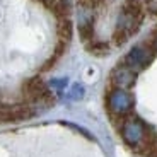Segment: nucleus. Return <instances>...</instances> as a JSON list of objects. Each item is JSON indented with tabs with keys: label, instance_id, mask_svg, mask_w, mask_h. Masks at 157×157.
<instances>
[{
	"label": "nucleus",
	"instance_id": "nucleus-1",
	"mask_svg": "<svg viewBox=\"0 0 157 157\" xmlns=\"http://www.w3.org/2000/svg\"><path fill=\"white\" fill-rule=\"evenodd\" d=\"M22 94L28 104H46V106H50L53 102V96L50 92V87L39 77H33L24 82Z\"/></svg>",
	"mask_w": 157,
	"mask_h": 157
},
{
	"label": "nucleus",
	"instance_id": "nucleus-2",
	"mask_svg": "<svg viewBox=\"0 0 157 157\" xmlns=\"http://www.w3.org/2000/svg\"><path fill=\"white\" fill-rule=\"evenodd\" d=\"M121 135L123 140L128 144L130 147L140 149L144 144H147L149 138V128L144 125V121H140L138 118H130L123 123L121 126Z\"/></svg>",
	"mask_w": 157,
	"mask_h": 157
},
{
	"label": "nucleus",
	"instance_id": "nucleus-3",
	"mask_svg": "<svg viewBox=\"0 0 157 157\" xmlns=\"http://www.w3.org/2000/svg\"><path fill=\"white\" fill-rule=\"evenodd\" d=\"M34 116L31 104H0V123H12V121H21Z\"/></svg>",
	"mask_w": 157,
	"mask_h": 157
},
{
	"label": "nucleus",
	"instance_id": "nucleus-4",
	"mask_svg": "<svg viewBox=\"0 0 157 157\" xmlns=\"http://www.w3.org/2000/svg\"><path fill=\"white\" fill-rule=\"evenodd\" d=\"M108 106H109L111 113L118 114V116H123L126 114L132 108H133V98L126 89H114L111 90L109 98H108Z\"/></svg>",
	"mask_w": 157,
	"mask_h": 157
},
{
	"label": "nucleus",
	"instance_id": "nucleus-5",
	"mask_svg": "<svg viewBox=\"0 0 157 157\" xmlns=\"http://www.w3.org/2000/svg\"><path fill=\"white\" fill-rule=\"evenodd\" d=\"M154 58V50L149 46H135L132 48L128 55H126V65H128L132 70H140V68H145Z\"/></svg>",
	"mask_w": 157,
	"mask_h": 157
},
{
	"label": "nucleus",
	"instance_id": "nucleus-6",
	"mask_svg": "<svg viewBox=\"0 0 157 157\" xmlns=\"http://www.w3.org/2000/svg\"><path fill=\"white\" fill-rule=\"evenodd\" d=\"M137 80V72L132 70L128 65L125 67H118L116 70L113 72V82L116 87L120 89H126V87H132Z\"/></svg>",
	"mask_w": 157,
	"mask_h": 157
},
{
	"label": "nucleus",
	"instance_id": "nucleus-7",
	"mask_svg": "<svg viewBox=\"0 0 157 157\" xmlns=\"http://www.w3.org/2000/svg\"><path fill=\"white\" fill-rule=\"evenodd\" d=\"M72 38V22L68 17H60L58 19V41L63 44H68Z\"/></svg>",
	"mask_w": 157,
	"mask_h": 157
},
{
	"label": "nucleus",
	"instance_id": "nucleus-8",
	"mask_svg": "<svg viewBox=\"0 0 157 157\" xmlns=\"http://www.w3.org/2000/svg\"><path fill=\"white\" fill-rule=\"evenodd\" d=\"M78 33H80V38L89 43L92 34H94V21H92V17H86V19L80 21V24H78Z\"/></svg>",
	"mask_w": 157,
	"mask_h": 157
},
{
	"label": "nucleus",
	"instance_id": "nucleus-9",
	"mask_svg": "<svg viewBox=\"0 0 157 157\" xmlns=\"http://www.w3.org/2000/svg\"><path fill=\"white\" fill-rule=\"evenodd\" d=\"M84 94V89L80 86H74V89H72V98H80V96Z\"/></svg>",
	"mask_w": 157,
	"mask_h": 157
},
{
	"label": "nucleus",
	"instance_id": "nucleus-10",
	"mask_svg": "<svg viewBox=\"0 0 157 157\" xmlns=\"http://www.w3.org/2000/svg\"><path fill=\"white\" fill-rule=\"evenodd\" d=\"M154 51H157V38H155V41H154Z\"/></svg>",
	"mask_w": 157,
	"mask_h": 157
}]
</instances>
